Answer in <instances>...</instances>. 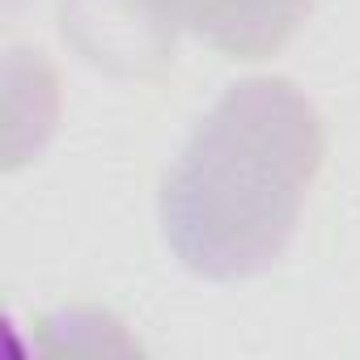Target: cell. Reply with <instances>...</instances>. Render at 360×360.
<instances>
[{"mask_svg":"<svg viewBox=\"0 0 360 360\" xmlns=\"http://www.w3.org/2000/svg\"><path fill=\"white\" fill-rule=\"evenodd\" d=\"M136 34L140 47L165 56L178 34H195L225 60H271L280 56L314 0H102Z\"/></svg>","mask_w":360,"mask_h":360,"instance_id":"2","label":"cell"},{"mask_svg":"<svg viewBox=\"0 0 360 360\" xmlns=\"http://www.w3.org/2000/svg\"><path fill=\"white\" fill-rule=\"evenodd\" d=\"M322 119L288 77L229 85L161 178L165 246L204 280L271 271L322 169Z\"/></svg>","mask_w":360,"mask_h":360,"instance_id":"1","label":"cell"}]
</instances>
